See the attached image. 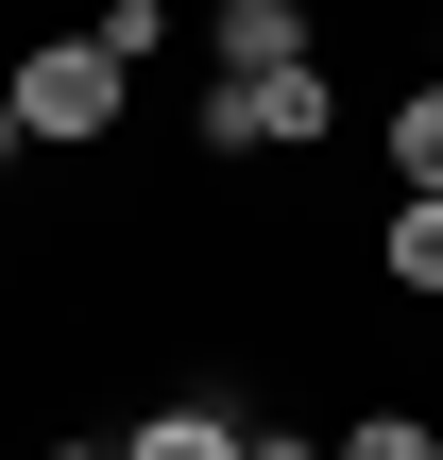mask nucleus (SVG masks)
I'll return each mask as SVG.
<instances>
[{"instance_id":"obj_1","label":"nucleus","mask_w":443,"mask_h":460,"mask_svg":"<svg viewBox=\"0 0 443 460\" xmlns=\"http://www.w3.org/2000/svg\"><path fill=\"white\" fill-rule=\"evenodd\" d=\"M120 51L102 34H34V51H0V119H17V154H102L120 137Z\"/></svg>"},{"instance_id":"obj_2","label":"nucleus","mask_w":443,"mask_h":460,"mask_svg":"<svg viewBox=\"0 0 443 460\" xmlns=\"http://www.w3.org/2000/svg\"><path fill=\"white\" fill-rule=\"evenodd\" d=\"M188 137H205V154H273V171H290V154H324V137H341V68L307 51V68L205 85V119H188Z\"/></svg>"},{"instance_id":"obj_3","label":"nucleus","mask_w":443,"mask_h":460,"mask_svg":"<svg viewBox=\"0 0 443 460\" xmlns=\"http://www.w3.org/2000/svg\"><path fill=\"white\" fill-rule=\"evenodd\" d=\"M205 51H222V85L307 68V0H205Z\"/></svg>"},{"instance_id":"obj_4","label":"nucleus","mask_w":443,"mask_h":460,"mask_svg":"<svg viewBox=\"0 0 443 460\" xmlns=\"http://www.w3.org/2000/svg\"><path fill=\"white\" fill-rule=\"evenodd\" d=\"M239 444H256V427H239L222 393H154V410L120 427V460H239Z\"/></svg>"},{"instance_id":"obj_5","label":"nucleus","mask_w":443,"mask_h":460,"mask_svg":"<svg viewBox=\"0 0 443 460\" xmlns=\"http://www.w3.org/2000/svg\"><path fill=\"white\" fill-rule=\"evenodd\" d=\"M376 273H393V307H443V205H393L376 222Z\"/></svg>"},{"instance_id":"obj_6","label":"nucleus","mask_w":443,"mask_h":460,"mask_svg":"<svg viewBox=\"0 0 443 460\" xmlns=\"http://www.w3.org/2000/svg\"><path fill=\"white\" fill-rule=\"evenodd\" d=\"M393 205H443V85L393 102Z\"/></svg>"},{"instance_id":"obj_7","label":"nucleus","mask_w":443,"mask_h":460,"mask_svg":"<svg viewBox=\"0 0 443 460\" xmlns=\"http://www.w3.org/2000/svg\"><path fill=\"white\" fill-rule=\"evenodd\" d=\"M341 460H443V427H427V410H359V427H341Z\"/></svg>"},{"instance_id":"obj_8","label":"nucleus","mask_w":443,"mask_h":460,"mask_svg":"<svg viewBox=\"0 0 443 460\" xmlns=\"http://www.w3.org/2000/svg\"><path fill=\"white\" fill-rule=\"evenodd\" d=\"M85 34H102V51H120V68H137V51H154V34H171V0H85Z\"/></svg>"},{"instance_id":"obj_9","label":"nucleus","mask_w":443,"mask_h":460,"mask_svg":"<svg viewBox=\"0 0 443 460\" xmlns=\"http://www.w3.org/2000/svg\"><path fill=\"white\" fill-rule=\"evenodd\" d=\"M239 460H341V444H307V427H273V410H256V444Z\"/></svg>"},{"instance_id":"obj_10","label":"nucleus","mask_w":443,"mask_h":460,"mask_svg":"<svg viewBox=\"0 0 443 460\" xmlns=\"http://www.w3.org/2000/svg\"><path fill=\"white\" fill-rule=\"evenodd\" d=\"M427 85H443V17H427Z\"/></svg>"},{"instance_id":"obj_11","label":"nucleus","mask_w":443,"mask_h":460,"mask_svg":"<svg viewBox=\"0 0 443 460\" xmlns=\"http://www.w3.org/2000/svg\"><path fill=\"white\" fill-rule=\"evenodd\" d=\"M0 154H17V137H0Z\"/></svg>"},{"instance_id":"obj_12","label":"nucleus","mask_w":443,"mask_h":460,"mask_svg":"<svg viewBox=\"0 0 443 460\" xmlns=\"http://www.w3.org/2000/svg\"><path fill=\"white\" fill-rule=\"evenodd\" d=\"M0 137H17V119H0Z\"/></svg>"}]
</instances>
